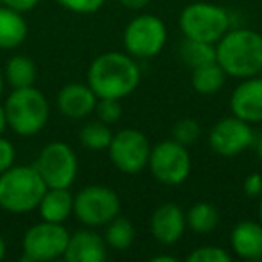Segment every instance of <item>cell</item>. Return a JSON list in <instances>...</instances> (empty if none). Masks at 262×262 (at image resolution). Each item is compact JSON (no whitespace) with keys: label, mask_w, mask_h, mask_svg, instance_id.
<instances>
[{"label":"cell","mask_w":262,"mask_h":262,"mask_svg":"<svg viewBox=\"0 0 262 262\" xmlns=\"http://www.w3.org/2000/svg\"><path fill=\"white\" fill-rule=\"evenodd\" d=\"M86 83L99 99H124L137 90L140 67L127 52L110 51L90 63Z\"/></svg>","instance_id":"1"},{"label":"cell","mask_w":262,"mask_h":262,"mask_svg":"<svg viewBox=\"0 0 262 262\" xmlns=\"http://www.w3.org/2000/svg\"><path fill=\"white\" fill-rule=\"evenodd\" d=\"M217 63L226 76L246 79L262 72V36L246 27L230 29L215 43Z\"/></svg>","instance_id":"2"},{"label":"cell","mask_w":262,"mask_h":262,"mask_svg":"<svg viewBox=\"0 0 262 262\" xmlns=\"http://www.w3.org/2000/svg\"><path fill=\"white\" fill-rule=\"evenodd\" d=\"M47 185L34 165H13L0 174V208L11 214L38 210Z\"/></svg>","instance_id":"3"},{"label":"cell","mask_w":262,"mask_h":262,"mask_svg":"<svg viewBox=\"0 0 262 262\" xmlns=\"http://www.w3.org/2000/svg\"><path fill=\"white\" fill-rule=\"evenodd\" d=\"M8 127L20 137L38 135L49 122L51 106L38 88L24 86L13 88L4 102Z\"/></svg>","instance_id":"4"},{"label":"cell","mask_w":262,"mask_h":262,"mask_svg":"<svg viewBox=\"0 0 262 262\" xmlns=\"http://www.w3.org/2000/svg\"><path fill=\"white\" fill-rule=\"evenodd\" d=\"M180 29L189 40L215 45L232 29V18L221 6L212 2H194L180 15Z\"/></svg>","instance_id":"5"},{"label":"cell","mask_w":262,"mask_h":262,"mask_svg":"<svg viewBox=\"0 0 262 262\" xmlns=\"http://www.w3.org/2000/svg\"><path fill=\"white\" fill-rule=\"evenodd\" d=\"M69 230L63 223L43 221L33 225L22 239L24 262H49L63 257L69 244Z\"/></svg>","instance_id":"6"},{"label":"cell","mask_w":262,"mask_h":262,"mask_svg":"<svg viewBox=\"0 0 262 262\" xmlns=\"http://www.w3.org/2000/svg\"><path fill=\"white\" fill-rule=\"evenodd\" d=\"M147 167L157 182L169 187H176L182 185L190 176L192 160H190L187 146L171 139L162 140L157 146L151 147Z\"/></svg>","instance_id":"7"},{"label":"cell","mask_w":262,"mask_h":262,"mask_svg":"<svg viewBox=\"0 0 262 262\" xmlns=\"http://www.w3.org/2000/svg\"><path fill=\"white\" fill-rule=\"evenodd\" d=\"M120 212V200L112 187L88 185L74 196V215L88 228L106 226Z\"/></svg>","instance_id":"8"},{"label":"cell","mask_w":262,"mask_h":262,"mask_svg":"<svg viewBox=\"0 0 262 262\" xmlns=\"http://www.w3.org/2000/svg\"><path fill=\"white\" fill-rule=\"evenodd\" d=\"M34 167L47 189H70L77 176V155L67 142H51L40 151Z\"/></svg>","instance_id":"9"},{"label":"cell","mask_w":262,"mask_h":262,"mask_svg":"<svg viewBox=\"0 0 262 262\" xmlns=\"http://www.w3.org/2000/svg\"><path fill=\"white\" fill-rule=\"evenodd\" d=\"M167 41V27L155 15H139L124 29L122 43L135 59H149L160 54Z\"/></svg>","instance_id":"10"},{"label":"cell","mask_w":262,"mask_h":262,"mask_svg":"<svg viewBox=\"0 0 262 262\" xmlns=\"http://www.w3.org/2000/svg\"><path fill=\"white\" fill-rule=\"evenodd\" d=\"M151 153V144L142 131L126 127L113 133L108 147V157L112 164L124 174H139L147 167Z\"/></svg>","instance_id":"11"},{"label":"cell","mask_w":262,"mask_h":262,"mask_svg":"<svg viewBox=\"0 0 262 262\" xmlns=\"http://www.w3.org/2000/svg\"><path fill=\"white\" fill-rule=\"evenodd\" d=\"M255 131L251 124L239 117H225L214 124L208 133V146L221 157H237L246 149L253 147Z\"/></svg>","instance_id":"12"},{"label":"cell","mask_w":262,"mask_h":262,"mask_svg":"<svg viewBox=\"0 0 262 262\" xmlns=\"http://www.w3.org/2000/svg\"><path fill=\"white\" fill-rule=\"evenodd\" d=\"M232 115L246 120L248 124L262 122V77L253 76L243 79L230 97Z\"/></svg>","instance_id":"13"},{"label":"cell","mask_w":262,"mask_h":262,"mask_svg":"<svg viewBox=\"0 0 262 262\" xmlns=\"http://www.w3.org/2000/svg\"><path fill=\"white\" fill-rule=\"evenodd\" d=\"M187 228L185 212L176 203H164L151 215V233L160 244L171 246L183 237Z\"/></svg>","instance_id":"14"},{"label":"cell","mask_w":262,"mask_h":262,"mask_svg":"<svg viewBox=\"0 0 262 262\" xmlns=\"http://www.w3.org/2000/svg\"><path fill=\"white\" fill-rule=\"evenodd\" d=\"M99 97L88 83H69L59 90L56 106L67 119H84L92 115Z\"/></svg>","instance_id":"15"},{"label":"cell","mask_w":262,"mask_h":262,"mask_svg":"<svg viewBox=\"0 0 262 262\" xmlns=\"http://www.w3.org/2000/svg\"><path fill=\"white\" fill-rule=\"evenodd\" d=\"M106 255L108 244L104 237L95 233L94 230H79L70 233L63 258L67 262H102Z\"/></svg>","instance_id":"16"},{"label":"cell","mask_w":262,"mask_h":262,"mask_svg":"<svg viewBox=\"0 0 262 262\" xmlns=\"http://www.w3.org/2000/svg\"><path fill=\"white\" fill-rule=\"evenodd\" d=\"M230 244L237 257L246 258V260L262 258V223H237L230 235Z\"/></svg>","instance_id":"17"},{"label":"cell","mask_w":262,"mask_h":262,"mask_svg":"<svg viewBox=\"0 0 262 262\" xmlns=\"http://www.w3.org/2000/svg\"><path fill=\"white\" fill-rule=\"evenodd\" d=\"M29 27L24 13L0 4V49L13 51L26 41Z\"/></svg>","instance_id":"18"},{"label":"cell","mask_w":262,"mask_h":262,"mask_svg":"<svg viewBox=\"0 0 262 262\" xmlns=\"http://www.w3.org/2000/svg\"><path fill=\"white\" fill-rule=\"evenodd\" d=\"M43 221L65 223L74 214V196L69 189H47L38 205Z\"/></svg>","instance_id":"19"},{"label":"cell","mask_w":262,"mask_h":262,"mask_svg":"<svg viewBox=\"0 0 262 262\" xmlns=\"http://www.w3.org/2000/svg\"><path fill=\"white\" fill-rule=\"evenodd\" d=\"M192 86L201 95H214L225 86L226 72L217 61L192 69Z\"/></svg>","instance_id":"20"},{"label":"cell","mask_w":262,"mask_h":262,"mask_svg":"<svg viewBox=\"0 0 262 262\" xmlns=\"http://www.w3.org/2000/svg\"><path fill=\"white\" fill-rule=\"evenodd\" d=\"M4 77L11 84V88L33 86L36 81V65L29 56L16 54L6 65Z\"/></svg>","instance_id":"21"},{"label":"cell","mask_w":262,"mask_h":262,"mask_svg":"<svg viewBox=\"0 0 262 262\" xmlns=\"http://www.w3.org/2000/svg\"><path fill=\"white\" fill-rule=\"evenodd\" d=\"M187 226L196 233H210L219 225V212L208 201H198L185 214Z\"/></svg>","instance_id":"22"},{"label":"cell","mask_w":262,"mask_h":262,"mask_svg":"<svg viewBox=\"0 0 262 262\" xmlns=\"http://www.w3.org/2000/svg\"><path fill=\"white\" fill-rule=\"evenodd\" d=\"M180 58H182V61L185 63L187 67H190V69H198V67L217 61L214 43L189 40V38H185L183 43L180 45Z\"/></svg>","instance_id":"23"},{"label":"cell","mask_w":262,"mask_h":262,"mask_svg":"<svg viewBox=\"0 0 262 262\" xmlns=\"http://www.w3.org/2000/svg\"><path fill=\"white\" fill-rule=\"evenodd\" d=\"M104 241L112 250L117 251L127 250L133 244V241H135V226L131 225L126 217L117 215L115 219H112L106 225Z\"/></svg>","instance_id":"24"},{"label":"cell","mask_w":262,"mask_h":262,"mask_svg":"<svg viewBox=\"0 0 262 262\" xmlns=\"http://www.w3.org/2000/svg\"><path fill=\"white\" fill-rule=\"evenodd\" d=\"M113 139V133L108 124L101 120H94L81 127L79 131V142L88 151H108L110 142Z\"/></svg>","instance_id":"25"},{"label":"cell","mask_w":262,"mask_h":262,"mask_svg":"<svg viewBox=\"0 0 262 262\" xmlns=\"http://www.w3.org/2000/svg\"><path fill=\"white\" fill-rule=\"evenodd\" d=\"M201 135V126L192 117H183L172 126V139L183 146H192Z\"/></svg>","instance_id":"26"},{"label":"cell","mask_w":262,"mask_h":262,"mask_svg":"<svg viewBox=\"0 0 262 262\" xmlns=\"http://www.w3.org/2000/svg\"><path fill=\"white\" fill-rule=\"evenodd\" d=\"M94 113L97 115V120L112 126V124L119 122L122 117V106H120L119 99H99Z\"/></svg>","instance_id":"27"},{"label":"cell","mask_w":262,"mask_h":262,"mask_svg":"<svg viewBox=\"0 0 262 262\" xmlns=\"http://www.w3.org/2000/svg\"><path fill=\"white\" fill-rule=\"evenodd\" d=\"M189 262H230L232 255L217 246H200L187 255Z\"/></svg>","instance_id":"28"},{"label":"cell","mask_w":262,"mask_h":262,"mask_svg":"<svg viewBox=\"0 0 262 262\" xmlns=\"http://www.w3.org/2000/svg\"><path fill=\"white\" fill-rule=\"evenodd\" d=\"M54 2L77 15H90V13L99 11L106 4V0H54Z\"/></svg>","instance_id":"29"},{"label":"cell","mask_w":262,"mask_h":262,"mask_svg":"<svg viewBox=\"0 0 262 262\" xmlns=\"http://www.w3.org/2000/svg\"><path fill=\"white\" fill-rule=\"evenodd\" d=\"M15 158L16 151L15 146L11 144V140L4 139V137L0 135V174L15 165Z\"/></svg>","instance_id":"30"},{"label":"cell","mask_w":262,"mask_h":262,"mask_svg":"<svg viewBox=\"0 0 262 262\" xmlns=\"http://www.w3.org/2000/svg\"><path fill=\"white\" fill-rule=\"evenodd\" d=\"M244 194L250 198H260L262 194V176L258 172H251L250 176H246L243 183Z\"/></svg>","instance_id":"31"},{"label":"cell","mask_w":262,"mask_h":262,"mask_svg":"<svg viewBox=\"0 0 262 262\" xmlns=\"http://www.w3.org/2000/svg\"><path fill=\"white\" fill-rule=\"evenodd\" d=\"M0 4L8 6V8H11V9H16V11H20V13H27L36 8V6L40 4V0H0Z\"/></svg>","instance_id":"32"},{"label":"cell","mask_w":262,"mask_h":262,"mask_svg":"<svg viewBox=\"0 0 262 262\" xmlns=\"http://www.w3.org/2000/svg\"><path fill=\"white\" fill-rule=\"evenodd\" d=\"M119 4H122L126 9H133V11H139V9H144L147 4H149V0H117Z\"/></svg>","instance_id":"33"},{"label":"cell","mask_w":262,"mask_h":262,"mask_svg":"<svg viewBox=\"0 0 262 262\" xmlns=\"http://www.w3.org/2000/svg\"><path fill=\"white\" fill-rule=\"evenodd\" d=\"M6 127H8V117H6V108L4 104H0V135L6 131Z\"/></svg>","instance_id":"34"},{"label":"cell","mask_w":262,"mask_h":262,"mask_svg":"<svg viewBox=\"0 0 262 262\" xmlns=\"http://www.w3.org/2000/svg\"><path fill=\"white\" fill-rule=\"evenodd\" d=\"M253 149H255V153H257V157H258V160L262 162V133L260 135L255 139V144H253Z\"/></svg>","instance_id":"35"},{"label":"cell","mask_w":262,"mask_h":262,"mask_svg":"<svg viewBox=\"0 0 262 262\" xmlns=\"http://www.w3.org/2000/svg\"><path fill=\"white\" fill-rule=\"evenodd\" d=\"M151 262H176V257H172V255H155Z\"/></svg>","instance_id":"36"},{"label":"cell","mask_w":262,"mask_h":262,"mask_svg":"<svg viewBox=\"0 0 262 262\" xmlns=\"http://www.w3.org/2000/svg\"><path fill=\"white\" fill-rule=\"evenodd\" d=\"M6 250H8V246H6V241H4V237L0 235V260L6 257Z\"/></svg>","instance_id":"37"},{"label":"cell","mask_w":262,"mask_h":262,"mask_svg":"<svg viewBox=\"0 0 262 262\" xmlns=\"http://www.w3.org/2000/svg\"><path fill=\"white\" fill-rule=\"evenodd\" d=\"M4 79L6 77L2 76V72H0V97H2V92H4Z\"/></svg>","instance_id":"38"},{"label":"cell","mask_w":262,"mask_h":262,"mask_svg":"<svg viewBox=\"0 0 262 262\" xmlns=\"http://www.w3.org/2000/svg\"><path fill=\"white\" fill-rule=\"evenodd\" d=\"M258 217H260V223H262V194H260V205H258Z\"/></svg>","instance_id":"39"}]
</instances>
